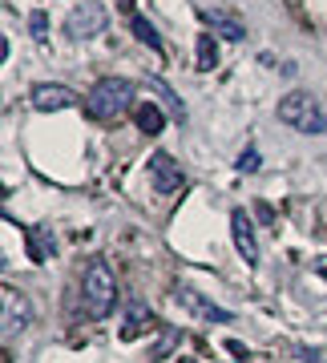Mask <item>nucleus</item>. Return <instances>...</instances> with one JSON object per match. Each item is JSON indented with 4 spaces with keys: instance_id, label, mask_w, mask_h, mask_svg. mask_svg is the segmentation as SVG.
Here are the masks:
<instances>
[{
    "instance_id": "nucleus-1",
    "label": "nucleus",
    "mask_w": 327,
    "mask_h": 363,
    "mask_svg": "<svg viewBox=\"0 0 327 363\" xmlns=\"http://www.w3.org/2000/svg\"><path fill=\"white\" fill-rule=\"evenodd\" d=\"M130 109H133V85L121 77H101L85 97V113L93 121H113V117L130 113Z\"/></svg>"
},
{
    "instance_id": "nucleus-2",
    "label": "nucleus",
    "mask_w": 327,
    "mask_h": 363,
    "mask_svg": "<svg viewBox=\"0 0 327 363\" xmlns=\"http://www.w3.org/2000/svg\"><path fill=\"white\" fill-rule=\"evenodd\" d=\"M113 298H118V279H113V271H109V262H105V259L89 262L85 283H81L85 315H89V319H105V315L113 311Z\"/></svg>"
},
{
    "instance_id": "nucleus-3",
    "label": "nucleus",
    "mask_w": 327,
    "mask_h": 363,
    "mask_svg": "<svg viewBox=\"0 0 327 363\" xmlns=\"http://www.w3.org/2000/svg\"><path fill=\"white\" fill-rule=\"evenodd\" d=\"M279 121L299 133H327V105L311 93H287L279 101Z\"/></svg>"
},
{
    "instance_id": "nucleus-4",
    "label": "nucleus",
    "mask_w": 327,
    "mask_h": 363,
    "mask_svg": "<svg viewBox=\"0 0 327 363\" xmlns=\"http://www.w3.org/2000/svg\"><path fill=\"white\" fill-rule=\"evenodd\" d=\"M65 33L73 40H89V37H97V33H105V9L97 0H81L77 9L65 16Z\"/></svg>"
},
{
    "instance_id": "nucleus-5",
    "label": "nucleus",
    "mask_w": 327,
    "mask_h": 363,
    "mask_svg": "<svg viewBox=\"0 0 327 363\" xmlns=\"http://www.w3.org/2000/svg\"><path fill=\"white\" fill-rule=\"evenodd\" d=\"M150 182H154L157 194H174V190H182L186 186V174H182V166H178L170 154H154L150 157Z\"/></svg>"
},
{
    "instance_id": "nucleus-6",
    "label": "nucleus",
    "mask_w": 327,
    "mask_h": 363,
    "mask_svg": "<svg viewBox=\"0 0 327 363\" xmlns=\"http://www.w3.org/2000/svg\"><path fill=\"white\" fill-rule=\"evenodd\" d=\"M178 303H182V311H190L194 319H202V323H231V311H223V307H214L202 291H194V286H182L178 291Z\"/></svg>"
},
{
    "instance_id": "nucleus-7",
    "label": "nucleus",
    "mask_w": 327,
    "mask_h": 363,
    "mask_svg": "<svg viewBox=\"0 0 327 363\" xmlns=\"http://www.w3.org/2000/svg\"><path fill=\"white\" fill-rule=\"evenodd\" d=\"M28 105L40 109V113H61V109H69V105H77V93L69 89V85H33Z\"/></svg>"
},
{
    "instance_id": "nucleus-8",
    "label": "nucleus",
    "mask_w": 327,
    "mask_h": 363,
    "mask_svg": "<svg viewBox=\"0 0 327 363\" xmlns=\"http://www.w3.org/2000/svg\"><path fill=\"white\" fill-rule=\"evenodd\" d=\"M0 303H4V339H13L16 331H25L28 319H33L28 298L21 295V291H13V286H4V291H0Z\"/></svg>"
},
{
    "instance_id": "nucleus-9",
    "label": "nucleus",
    "mask_w": 327,
    "mask_h": 363,
    "mask_svg": "<svg viewBox=\"0 0 327 363\" xmlns=\"http://www.w3.org/2000/svg\"><path fill=\"white\" fill-rule=\"evenodd\" d=\"M231 230H235V247L238 255L255 267L259 262V242H255V230H250V218H247V210H235L231 214Z\"/></svg>"
},
{
    "instance_id": "nucleus-10",
    "label": "nucleus",
    "mask_w": 327,
    "mask_h": 363,
    "mask_svg": "<svg viewBox=\"0 0 327 363\" xmlns=\"http://www.w3.org/2000/svg\"><path fill=\"white\" fill-rule=\"evenodd\" d=\"M25 247H28V259L33 262H49L57 242H52L49 226H25Z\"/></svg>"
},
{
    "instance_id": "nucleus-11",
    "label": "nucleus",
    "mask_w": 327,
    "mask_h": 363,
    "mask_svg": "<svg viewBox=\"0 0 327 363\" xmlns=\"http://www.w3.org/2000/svg\"><path fill=\"white\" fill-rule=\"evenodd\" d=\"M154 323V315L145 307L142 298H130V307H126V323H121V339H138L142 331H150Z\"/></svg>"
},
{
    "instance_id": "nucleus-12",
    "label": "nucleus",
    "mask_w": 327,
    "mask_h": 363,
    "mask_svg": "<svg viewBox=\"0 0 327 363\" xmlns=\"http://www.w3.org/2000/svg\"><path fill=\"white\" fill-rule=\"evenodd\" d=\"M133 121H138V130L142 133H162V125H166V113H162V105H154V101H145V105H138L133 109Z\"/></svg>"
},
{
    "instance_id": "nucleus-13",
    "label": "nucleus",
    "mask_w": 327,
    "mask_h": 363,
    "mask_svg": "<svg viewBox=\"0 0 327 363\" xmlns=\"http://www.w3.org/2000/svg\"><path fill=\"white\" fill-rule=\"evenodd\" d=\"M206 21H210V28L223 33L226 40H243L247 37V25H243L238 16H231V13H206Z\"/></svg>"
},
{
    "instance_id": "nucleus-14",
    "label": "nucleus",
    "mask_w": 327,
    "mask_h": 363,
    "mask_svg": "<svg viewBox=\"0 0 327 363\" xmlns=\"http://www.w3.org/2000/svg\"><path fill=\"white\" fill-rule=\"evenodd\" d=\"M150 89H154L157 97H162V105H166V109H170V113L178 117V121H186V105H182V97H174V89L166 85V81H162V77H150Z\"/></svg>"
},
{
    "instance_id": "nucleus-15",
    "label": "nucleus",
    "mask_w": 327,
    "mask_h": 363,
    "mask_svg": "<svg viewBox=\"0 0 327 363\" xmlns=\"http://www.w3.org/2000/svg\"><path fill=\"white\" fill-rule=\"evenodd\" d=\"M130 28H133V37L142 40V45H150L154 52H162V37H157V28L145 21V16H138V13H130Z\"/></svg>"
},
{
    "instance_id": "nucleus-16",
    "label": "nucleus",
    "mask_w": 327,
    "mask_h": 363,
    "mask_svg": "<svg viewBox=\"0 0 327 363\" xmlns=\"http://www.w3.org/2000/svg\"><path fill=\"white\" fill-rule=\"evenodd\" d=\"M218 65V45H214V33H202L198 37V69H214Z\"/></svg>"
},
{
    "instance_id": "nucleus-17",
    "label": "nucleus",
    "mask_w": 327,
    "mask_h": 363,
    "mask_svg": "<svg viewBox=\"0 0 327 363\" xmlns=\"http://www.w3.org/2000/svg\"><path fill=\"white\" fill-rule=\"evenodd\" d=\"M178 339H182V331H178V327H162V335H157V347H154V359H166V355L174 351V343H178Z\"/></svg>"
},
{
    "instance_id": "nucleus-18",
    "label": "nucleus",
    "mask_w": 327,
    "mask_h": 363,
    "mask_svg": "<svg viewBox=\"0 0 327 363\" xmlns=\"http://www.w3.org/2000/svg\"><path fill=\"white\" fill-rule=\"evenodd\" d=\"M28 28H33V37H37V40H45V37H49V16L37 9V13L28 16Z\"/></svg>"
},
{
    "instance_id": "nucleus-19",
    "label": "nucleus",
    "mask_w": 327,
    "mask_h": 363,
    "mask_svg": "<svg viewBox=\"0 0 327 363\" xmlns=\"http://www.w3.org/2000/svg\"><path fill=\"white\" fill-rule=\"evenodd\" d=\"M235 166L243 169V174H255V169H259V150H243Z\"/></svg>"
},
{
    "instance_id": "nucleus-20",
    "label": "nucleus",
    "mask_w": 327,
    "mask_h": 363,
    "mask_svg": "<svg viewBox=\"0 0 327 363\" xmlns=\"http://www.w3.org/2000/svg\"><path fill=\"white\" fill-rule=\"evenodd\" d=\"M226 351H231V355H235V359H247V347H243V343H235V339H231V343H226Z\"/></svg>"
},
{
    "instance_id": "nucleus-21",
    "label": "nucleus",
    "mask_w": 327,
    "mask_h": 363,
    "mask_svg": "<svg viewBox=\"0 0 327 363\" xmlns=\"http://www.w3.org/2000/svg\"><path fill=\"white\" fill-rule=\"evenodd\" d=\"M315 271H319V274H327V259H319V262H315Z\"/></svg>"
},
{
    "instance_id": "nucleus-22",
    "label": "nucleus",
    "mask_w": 327,
    "mask_h": 363,
    "mask_svg": "<svg viewBox=\"0 0 327 363\" xmlns=\"http://www.w3.org/2000/svg\"><path fill=\"white\" fill-rule=\"evenodd\" d=\"M311 363H327V359H323V355H315V359H311Z\"/></svg>"
}]
</instances>
